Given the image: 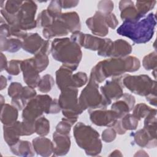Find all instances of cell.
<instances>
[{
	"instance_id": "1",
	"label": "cell",
	"mask_w": 157,
	"mask_h": 157,
	"mask_svg": "<svg viewBox=\"0 0 157 157\" xmlns=\"http://www.w3.org/2000/svg\"><path fill=\"white\" fill-rule=\"evenodd\" d=\"M136 68V62L134 56L113 58L98 63L92 69L90 77L98 83L109 77H119L125 72H134Z\"/></svg>"
},
{
	"instance_id": "2",
	"label": "cell",
	"mask_w": 157,
	"mask_h": 157,
	"mask_svg": "<svg viewBox=\"0 0 157 157\" xmlns=\"http://www.w3.org/2000/svg\"><path fill=\"white\" fill-rule=\"evenodd\" d=\"M156 24V15L151 12L138 21H124L117 32L136 44H145L153 37Z\"/></svg>"
},
{
	"instance_id": "3",
	"label": "cell",
	"mask_w": 157,
	"mask_h": 157,
	"mask_svg": "<svg viewBox=\"0 0 157 157\" xmlns=\"http://www.w3.org/2000/svg\"><path fill=\"white\" fill-rule=\"evenodd\" d=\"M51 53L55 59L62 62L64 66L72 71L77 69L82 56L80 47L69 38L55 39L53 40Z\"/></svg>"
},
{
	"instance_id": "4",
	"label": "cell",
	"mask_w": 157,
	"mask_h": 157,
	"mask_svg": "<svg viewBox=\"0 0 157 157\" xmlns=\"http://www.w3.org/2000/svg\"><path fill=\"white\" fill-rule=\"evenodd\" d=\"M73 132L77 144L85 150L87 155L96 156L101 153L102 144L99 134L91 126L79 122L74 126Z\"/></svg>"
},
{
	"instance_id": "5",
	"label": "cell",
	"mask_w": 157,
	"mask_h": 157,
	"mask_svg": "<svg viewBox=\"0 0 157 157\" xmlns=\"http://www.w3.org/2000/svg\"><path fill=\"white\" fill-rule=\"evenodd\" d=\"M98 83L91 77L87 86L82 91L78 99V103L83 110L101 109H105L107 105L99 92Z\"/></svg>"
},
{
	"instance_id": "6",
	"label": "cell",
	"mask_w": 157,
	"mask_h": 157,
	"mask_svg": "<svg viewBox=\"0 0 157 157\" xmlns=\"http://www.w3.org/2000/svg\"><path fill=\"white\" fill-rule=\"evenodd\" d=\"M77 95V88L72 86L61 90L58 103L66 118H77L78 115L83 111L79 105Z\"/></svg>"
},
{
	"instance_id": "7",
	"label": "cell",
	"mask_w": 157,
	"mask_h": 157,
	"mask_svg": "<svg viewBox=\"0 0 157 157\" xmlns=\"http://www.w3.org/2000/svg\"><path fill=\"white\" fill-rule=\"evenodd\" d=\"M53 99L47 94L38 95L30 99L25 107L22 117L23 120L35 121L42 113H49Z\"/></svg>"
},
{
	"instance_id": "8",
	"label": "cell",
	"mask_w": 157,
	"mask_h": 157,
	"mask_svg": "<svg viewBox=\"0 0 157 157\" xmlns=\"http://www.w3.org/2000/svg\"><path fill=\"white\" fill-rule=\"evenodd\" d=\"M124 85L132 93L147 96L150 93H156V82L147 75H126L123 79Z\"/></svg>"
},
{
	"instance_id": "9",
	"label": "cell",
	"mask_w": 157,
	"mask_h": 157,
	"mask_svg": "<svg viewBox=\"0 0 157 157\" xmlns=\"http://www.w3.org/2000/svg\"><path fill=\"white\" fill-rule=\"evenodd\" d=\"M37 10V5L32 1H23L22 5L17 15V23L10 26L22 31L31 29L36 27L37 22L34 20Z\"/></svg>"
},
{
	"instance_id": "10",
	"label": "cell",
	"mask_w": 157,
	"mask_h": 157,
	"mask_svg": "<svg viewBox=\"0 0 157 157\" xmlns=\"http://www.w3.org/2000/svg\"><path fill=\"white\" fill-rule=\"evenodd\" d=\"M100 90L105 102L107 105H110L112 100L118 99L123 94L121 77H113L111 80L107 81L106 83L101 87Z\"/></svg>"
},
{
	"instance_id": "11",
	"label": "cell",
	"mask_w": 157,
	"mask_h": 157,
	"mask_svg": "<svg viewBox=\"0 0 157 157\" xmlns=\"http://www.w3.org/2000/svg\"><path fill=\"white\" fill-rule=\"evenodd\" d=\"M91 121L97 126L112 127L115 125L118 119L117 113L112 110H89Z\"/></svg>"
},
{
	"instance_id": "12",
	"label": "cell",
	"mask_w": 157,
	"mask_h": 157,
	"mask_svg": "<svg viewBox=\"0 0 157 157\" xmlns=\"http://www.w3.org/2000/svg\"><path fill=\"white\" fill-rule=\"evenodd\" d=\"M21 70L23 73L24 82L32 88L37 86L40 80L39 72L36 68L33 58L21 61Z\"/></svg>"
},
{
	"instance_id": "13",
	"label": "cell",
	"mask_w": 157,
	"mask_h": 157,
	"mask_svg": "<svg viewBox=\"0 0 157 157\" xmlns=\"http://www.w3.org/2000/svg\"><path fill=\"white\" fill-rule=\"evenodd\" d=\"M86 23L88 28L95 35L105 36L109 33V27L105 23L104 14L99 11H97L93 17L88 18Z\"/></svg>"
},
{
	"instance_id": "14",
	"label": "cell",
	"mask_w": 157,
	"mask_h": 157,
	"mask_svg": "<svg viewBox=\"0 0 157 157\" xmlns=\"http://www.w3.org/2000/svg\"><path fill=\"white\" fill-rule=\"evenodd\" d=\"M122 99L114 102L111 107V109L117 113L118 119H121L132 110L135 104L134 97L128 93L123 94Z\"/></svg>"
},
{
	"instance_id": "15",
	"label": "cell",
	"mask_w": 157,
	"mask_h": 157,
	"mask_svg": "<svg viewBox=\"0 0 157 157\" xmlns=\"http://www.w3.org/2000/svg\"><path fill=\"white\" fill-rule=\"evenodd\" d=\"M53 145L55 156L65 155L70 149L71 139L69 136L55 131L53 134Z\"/></svg>"
},
{
	"instance_id": "16",
	"label": "cell",
	"mask_w": 157,
	"mask_h": 157,
	"mask_svg": "<svg viewBox=\"0 0 157 157\" xmlns=\"http://www.w3.org/2000/svg\"><path fill=\"white\" fill-rule=\"evenodd\" d=\"M4 138L6 143L10 147L20 140V136L23 135L21 122L16 121L9 125H4Z\"/></svg>"
},
{
	"instance_id": "17",
	"label": "cell",
	"mask_w": 157,
	"mask_h": 157,
	"mask_svg": "<svg viewBox=\"0 0 157 157\" xmlns=\"http://www.w3.org/2000/svg\"><path fill=\"white\" fill-rule=\"evenodd\" d=\"M45 40L37 33L28 34L23 39L22 48L24 50L33 55H36L42 48Z\"/></svg>"
},
{
	"instance_id": "18",
	"label": "cell",
	"mask_w": 157,
	"mask_h": 157,
	"mask_svg": "<svg viewBox=\"0 0 157 157\" xmlns=\"http://www.w3.org/2000/svg\"><path fill=\"white\" fill-rule=\"evenodd\" d=\"M120 17L124 21H136L142 18L131 1H121L119 3Z\"/></svg>"
},
{
	"instance_id": "19",
	"label": "cell",
	"mask_w": 157,
	"mask_h": 157,
	"mask_svg": "<svg viewBox=\"0 0 157 157\" xmlns=\"http://www.w3.org/2000/svg\"><path fill=\"white\" fill-rule=\"evenodd\" d=\"M69 33L65 24L59 17L56 18L50 26L44 28L42 31L44 36L47 39L56 36H66Z\"/></svg>"
},
{
	"instance_id": "20",
	"label": "cell",
	"mask_w": 157,
	"mask_h": 157,
	"mask_svg": "<svg viewBox=\"0 0 157 157\" xmlns=\"http://www.w3.org/2000/svg\"><path fill=\"white\" fill-rule=\"evenodd\" d=\"M72 73V71L64 65L56 72V84L61 91L67 87H73Z\"/></svg>"
},
{
	"instance_id": "21",
	"label": "cell",
	"mask_w": 157,
	"mask_h": 157,
	"mask_svg": "<svg viewBox=\"0 0 157 157\" xmlns=\"http://www.w3.org/2000/svg\"><path fill=\"white\" fill-rule=\"evenodd\" d=\"M33 145L34 150L40 156H48L53 153V142L47 138L36 137L33 140Z\"/></svg>"
},
{
	"instance_id": "22",
	"label": "cell",
	"mask_w": 157,
	"mask_h": 157,
	"mask_svg": "<svg viewBox=\"0 0 157 157\" xmlns=\"http://www.w3.org/2000/svg\"><path fill=\"white\" fill-rule=\"evenodd\" d=\"M131 51V46L128 42L122 39H118L112 42L109 52V56L113 58L124 57L129 55Z\"/></svg>"
},
{
	"instance_id": "23",
	"label": "cell",
	"mask_w": 157,
	"mask_h": 157,
	"mask_svg": "<svg viewBox=\"0 0 157 157\" xmlns=\"http://www.w3.org/2000/svg\"><path fill=\"white\" fill-rule=\"evenodd\" d=\"M134 139L136 144L142 147L151 148L156 147V138L152 137L144 128L136 132Z\"/></svg>"
},
{
	"instance_id": "24",
	"label": "cell",
	"mask_w": 157,
	"mask_h": 157,
	"mask_svg": "<svg viewBox=\"0 0 157 157\" xmlns=\"http://www.w3.org/2000/svg\"><path fill=\"white\" fill-rule=\"evenodd\" d=\"M59 17L64 22L69 32L74 33L80 31L81 28L80 18L76 12H72L61 13Z\"/></svg>"
},
{
	"instance_id": "25",
	"label": "cell",
	"mask_w": 157,
	"mask_h": 157,
	"mask_svg": "<svg viewBox=\"0 0 157 157\" xmlns=\"http://www.w3.org/2000/svg\"><path fill=\"white\" fill-rule=\"evenodd\" d=\"M18 118V109L13 105L4 104L1 107V120L4 125H9L16 122Z\"/></svg>"
},
{
	"instance_id": "26",
	"label": "cell",
	"mask_w": 157,
	"mask_h": 157,
	"mask_svg": "<svg viewBox=\"0 0 157 157\" xmlns=\"http://www.w3.org/2000/svg\"><path fill=\"white\" fill-rule=\"evenodd\" d=\"M33 145L28 141L20 140L15 145L10 146L12 152L18 156H31L34 155V150L33 148Z\"/></svg>"
},
{
	"instance_id": "27",
	"label": "cell",
	"mask_w": 157,
	"mask_h": 157,
	"mask_svg": "<svg viewBox=\"0 0 157 157\" xmlns=\"http://www.w3.org/2000/svg\"><path fill=\"white\" fill-rule=\"evenodd\" d=\"M23 45V42L18 39H7L1 37V50L9 52H16Z\"/></svg>"
},
{
	"instance_id": "28",
	"label": "cell",
	"mask_w": 157,
	"mask_h": 157,
	"mask_svg": "<svg viewBox=\"0 0 157 157\" xmlns=\"http://www.w3.org/2000/svg\"><path fill=\"white\" fill-rule=\"evenodd\" d=\"M105 43V39H101L90 34H85L83 47L91 50H99Z\"/></svg>"
},
{
	"instance_id": "29",
	"label": "cell",
	"mask_w": 157,
	"mask_h": 157,
	"mask_svg": "<svg viewBox=\"0 0 157 157\" xmlns=\"http://www.w3.org/2000/svg\"><path fill=\"white\" fill-rule=\"evenodd\" d=\"M50 131V122L44 117H40L35 121V132L40 136H45Z\"/></svg>"
},
{
	"instance_id": "30",
	"label": "cell",
	"mask_w": 157,
	"mask_h": 157,
	"mask_svg": "<svg viewBox=\"0 0 157 157\" xmlns=\"http://www.w3.org/2000/svg\"><path fill=\"white\" fill-rule=\"evenodd\" d=\"M77 118H64L57 124L56 127V131L63 134H69L71 126L76 122Z\"/></svg>"
},
{
	"instance_id": "31",
	"label": "cell",
	"mask_w": 157,
	"mask_h": 157,
	"mask_svg": "<svg viewBox=\"0 0 157 157\" xmlns=\"http://www.w3.org/2000/svg\"><path fill=\"white\" fill-rule=\"evenodd\" d=\"M54 85V80L52 76L46 74L40 78L37 85L38 90L42 93H48L50 91Z\"/></svg>"
},
{
	"instance_id": "32",
	"label": "cell",
	"mask_w": 157,
	"mask_h": 157,
	"mask_svg": "<svg viewBox=\"0 0 157 157\" xmlns=\"http://www.w3.org/2000/svg\"><path fill=\"white\" fill-rule=\"evenodd\" d=\"M55 20V18L48 13L47 10H44L38 15L37 20L36 21L37 25H38L39 26L44 27V28L50 26Z\"/></svg>"
},
{
	"instance_id": "33",
	"label": "cell",
	"mask_w": 157,
	"mask_h": 157,
	"mask_svg": "<svg viewBox=\"0 0 157 157\" xmlns=\"http://www.w3.org/2000/svg\"><path fill=\"white\" fill-rule=\"evenodd\" d=\"M156 1H137L136 8L139 15L142 18L145 14L152 9L156 4Z\"/></svg>"
},
{
	"instance_id": "34",
	"label": "cell",
	"mask_w": 157,
	"mask_h": 157,
	"mask_svg": "<svg viewBox=\"0 0 157 157\" xmlns=\"http://www.w3.org/2000/svg\"><path fill=\"white\" fill-rule=\"evenodd\" d=\"M151 107H148L144 103L138 104L134 109L132 115L138 120L145 118L152 110Z\"/></svg>"
},
{
	"instance_id": "35",
	"label": "cell",
	"mask_w": 157,
	"mask_h": 157,
	"mask_svg": "<svg viewBox=\"0 0 157 157\" xmlns=\"http://www.w3.org/2000/svg\"><path fill=\"white\" fill-rule=\"evenodd\" d=\"M23 1H6L4 9H3L7 13L16 15L19 12L20 7L22 5Z\"/></svg>"
},
{
	"instance_id": "36",
	"label": "cell",
	"mask_w": 157,
	"mask_h": 157,
	"mask_svg": "<svg viewBox=\"0 0 157 157\" xmlns=\"http://www.w3.org/2000/svg\"><path fill=\"white\" fill-rule=\"evenodd\" d=\"M143 66L146 70L156 69V53L153 52L145 56L142 61Z\"/></svg>"
},
{
	"instance_id": "37",
	"label": "cell",
	"mask_w": 157,
	"mask_h": 157,
	"mask_svg": "<svg viewBox=\"0 0 157 157\" xmlns=\"http://www.w3.org/2000/svg\"><path fill=\"white\" fill-rule=\"evenodd\" d=\"M61 8L60 1H52L47 10L48 13L56 19L61 15Z\"/></svg>"
},
{
	"instance_id": "38",
	"label": "cell",
	"mask_w": 157,
	"mask_h": 157,
	"mask_svg": "<svg viewBox=\"0 0 157 157\" xmlns=\"http://www.w3.org/2000/svg\"><path fill=\"white\" fill-rule=\"evenodd\" d=\"M88 81V77L85 72H79L72 75V86L76 88L85 85Z\"/></svg>"
},
{
	"instance_id": "39",
	"label": "cell",
	"mask_w": 157,
	"mask_h": 157,
	"mask_svg": "<svg viewBox=\"0 0 157 157\" xmlns=\"http://www.w3.org/2000/svg\"><path fill=\"white\" fill-rule=\"evenodd\" d=\"M22 85L18 82H12L8 89V94L12 98H19L22 93Z\"/></svg>"
},
{
	"instance_id": "40",
	"label": "cell",
	"mask_w": 157,
	"mask_h": 157,
	"mask_svg": "<svg viewBox=\"0 0 157 157\" xmlns=\"http://www.w3.org/2000/svg\"><path fill=\"white\" fill-rule=\"evenodd\" d=\"M21 61L20 60H11L9 61L6 69L7 72L10 75H18L21 70Z\"/></svg>"
},
{
	"instance_id": "41",
	"label": "cell",
	"mask_w": 157,
	"mask_h": 157,
	"mask_svg": "<svg viewBox=\"0 0 157 157\" xmlns=\"http://www.w3.org/2000/svg\"><path fill=\"white\" fill-rule=\"evenodd\" d=\"M98 8L104 14L110 13L113 9V3L110 1H102L98 3Z\"/></svg>"
},
{
	"instance_id": "42",
	"label": "cell",
	"mask_w": 157,
	"mask_h": 157,
	"mask_svg": "<svg viewBox=\"0 0 157 157\" xmlns=\"http://www.w3.org/2000/svg\"><path fill=\"white\" fill-rule=\"evenodd\" d=\"M116 137V131L113 128L105 129L102 134V139L105 142H110Z\"/></svg>"
},
{
	"instance_id": "43",
	"label": "cell",
	"mask_w": 157,
	"mask_h": 157,
	"mask_svg": "<svg viewBox=\"0 0 157 157\" xmlns=\"http://www.w3.org/2000/svg\"><path fill=\"white\" fill-rule=\"evenodd\" d=\"M104 18L105 23L108 27H110L112 29H115L118 24V21L117 20L116 17L112 13L104 14Z\"/></svg>"
},
{
	"instance_id": "44",
	"label": "cell",
	"mask_w": 157,
	"mask_h": 157,
	"mask_svg": "<svg viewBox=\"0 0 157 157\" xmlns=\"http://www.w3.org/2000/svg\"><path fill=\"white\" fill-rule=\"evenodd\" d=\"M84 37H85V34L80 31H75L72 33L70 39L72 42L78 44L80 47H83Z\"/></svg>"
},
{
	"instance_id": "45",
	"label": "cell",
	"mask_w": 157,
	"mask_h": 157,
	"mask_svg": "<svg viewBox=\"0 0 157 157\" xmlns=\"http://www.w3.org/2000/svg\"><path fill=\"white\" fill-rule=\"evenodd\" d=\"M60 2L61 7L64 9H68L75 7L79 2V1H60Z\"/></svg>"
},
{
	"instance_id": "46",
	"label": "cell",
	"mask_w": 157,
	"mask_h": 157,
	"mask_svg": "<svg viewBox=\"0 0 157 157\" xmlns=\"http://www.w3.org/2000/svg\"><path fill=\"white\" fill-rule=\"evenodd\" d=\"M156 93H150L146 96L147 101L151 105L156 106Z\"/></svg>"
},
{
	"instance_id": "47",
	"label": "cell",
	"mask_w": 157,
	"mask_h": 157,
	"mask_svg": "<svg viewBox=\"0 0 157 157\" xmlns=\"http://www.w3.org/2000/svg\"><path fill=\"white\" fill-rule=\"evenodd\" d=\"M1 71H2L3 70H6L7 68V66L8 64L7 63V59H6V57L3 55L2 53H1Z\"/></svg>"
},
{
	"instance_id": "48",
	"label": "cell",
	"mask_w": 157,
	"mask_h": 157,
	"mask_svg": "<svg viewBox=\"0 0 157 157\" xmlns=\"http://www.w3.org/2000/svg\"><path fill=\"white\" fill-rule=\"evenodd\" d=\"M7 85V80L6 78L4 76L1 75V90H3L4 88H6Z\"/></svg>"
}]
</instances>
